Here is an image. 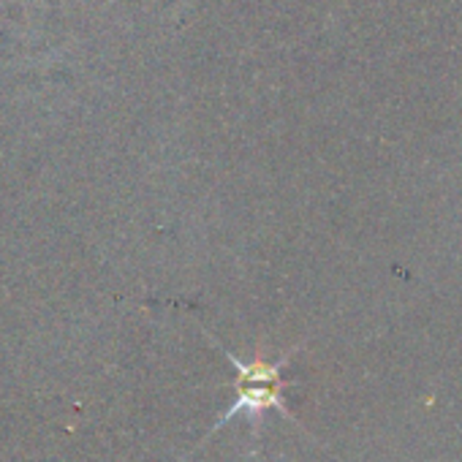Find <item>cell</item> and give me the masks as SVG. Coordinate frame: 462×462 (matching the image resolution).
I'll use <instances>...</instances> for the list:
<instances>
[{
  "label": "cell",
  "instance_id": "6da1fadb",
  "mask_svg": "<svg viewBox=\"0 0 462 462\" xmlns=\"http://www.w3.org/2000/svg\"><path fill=\"white\" fill-rule=\"evenodd\" d=\"M212 340V337H209ZM220 351H223V356L237 367V400H235V405H231L226 413H223V419H217V424H215V430L217 427H223L226 421H231L237 413H248L251 419H256L259 413H264V411H270V408H278L283 416H289V419H294L291 413H289V408H286V402H283V367H286V362H289V356H281L278 362H264V359H256V362H243V359H237L231 351H226L217 340H212ZM212 430V432H215Z\"/></svg>",
  "mask_w": 462,
  "mask_h": 462
}]
</instances>
